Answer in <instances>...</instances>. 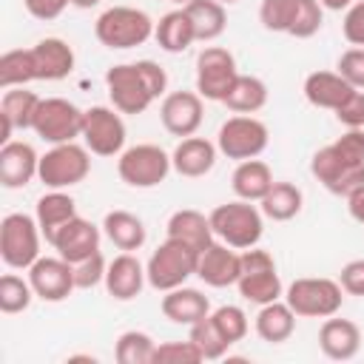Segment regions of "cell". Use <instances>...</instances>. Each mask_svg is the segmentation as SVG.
Returning a JSON list of instances; mask_svg holds the SVG:
<instances>
[{"instance_id": "cell-37", "label": "cell", "mask_w": 364, "mask_h": 364, "mask_svg": "<svg viewBox=\"0 0 364 364\" xmlns=\"http://www.w3.org/2000/svg\"><path fill=\"white\" fill-rule=\"evenodd\" d=\"M37 80V71H34V57H31V48H11L0 57V88H17V85H26Z\"/></svg>"}, {"instance_id": "cell-21", "label": "cell", "mask_w": 364, "mask_h": 364, "mask_svg": "<svg viewBox=\"0 0 364 364\" xmlns=\"http://www.w3.org/2000/svg\"><path fill=\"white\" fill-rule=\"evenodd\" d=\"M145 282H148L145 264H142L134 253L122 250L119 256H114V259L108 262V270H105V282H102V284H105V290H108L111 299H117V301H131V299H136V296L142 293Z\"/></svg>"}, {"instance_id": "cell-7", "label": "cell", "mask_w": 364, "mask_h": 364, "mask_svg": "<svg viewBox=\"0 0 364 364\" xmlns=\"http://www.w3.org/2000/svg\"><path fill=\"white\" fill-rule=\"evenodd\" d=\"M43 230L28 213H6L0 222V259L11 270H28L40 259Z\"/></svg>"}, {"instance_id": "cell-26", "label": "cell", "mask_w": 364, "mask_h": 364, "mask_svg": "<svg viewBox=\"0 0 364 364\" xmlns=\"http://www.w3.org/2000/svg\"><path fill=\"white\" fill-rule=\"evenodd\" d=\"M165 230H168V239H176L182 245L193 247L196 253H202L205 247H210L213 239H216L213 236V228H210V216H205V213H199L193 208L173 210L171 219H168V225H165Z\"/></svg>"}, {"instance_id": "cell-18", "label": "cell", "mask_w": 364, "mask_h": 364, "mask_svg": "<svg viewBox=\"0 0 364 364\" xmlns=\"http://www.w3.org/2000/svg\"><path fill=\"white\" fill-rule=\"evenodd\" d=\"M40 171V154L23 139H9L0 145V185L9 191L26 188Z\"/></svg>"}, {"instance_id": "cell-47", "label": "cell", "mask_w": 364, "mask_h": 364, "mask_svg": "<svg viewBox=\"0 0 364 364\" xmlns=\"http://www.w3.org/2000/svg\"><path fill=\"white\" fill-rule=\"evenodd\" d=\"M338 284L347 296H364V259H353L341 267Z\"/></svg>"}, {"instance_id": "cell-29", "label": "cell", "mask_w": 364, "mask_h": 364, "mask_svg": "<svg viewBox=\"0 0 364 364\" xmlns=\"http://www.w3.org/2000/svg\"><path fill=\"white\" fill-rule=\"evenodd\" d=\"M296 318H299V316L293 313V307H290L287 301L276 299V301H267V304L259 307L253 327H256V336H259L262 341H267V344H282V341H287V338L293 336Z\"/></svg>"}, {"instance_id": "cell-15", "label": "cell", "mask_w": 364, "mask_h": 364, "mask_svg": "<svg viewBox=\"0 0 364 364\" xmlns=\"http://www.w3.org/2000/svg\"><path fill=\"white\" fill-rule=\"evenodd\" d=\"M239 77L236 57L222 46H205L196 57V91L202 100L222 102Z\"/></svg>"}, {"instance_id": "cell-49", "label": "cell", "mask_w": 364, "mask_h": 364, "mask_svg": "<svg viewBox=\"0 0 364 364\" xmlns=\"http://www.w3.org/2000/svg\"><path fill=\"white\" fill-rule=\"evenodd\" d=\"M347 210L358 225H364V185L347 196Z\"/></svg>"}, {"instance_id": "cell-10", "label": "cell", "mask_w": 364, "mask_h": 364, "mask_svg": "<svg viewBox=\"0 0 364 364\" xmlns=\"http://www.w3.org/2000/svg\"><path fill=\"white\" fill-rule=\"evenodd\" d=\"M173 171L171 154L154 142L131 145L117 159V173L128 188H156Z\"/></svg>"}, {"instance_id": "cell-39", "label": "cell", "mask_w": 364, "mask_h": 364, "mask_svg": "<svg viewBox=\"0 0 364 364\" xmlns=\"http://www.w3.org/2000/svg\"><path fill=\"white\" fill-rule=\"evenodd\" d=\"M31 299H34V287L28 279H23L17 273L0 276V313H6V316L23 313V310H28Z\"/></svg>"}, {"instance_id": "cell-8", "label": "cell", "mask_w": 364, "mask_h": 364, "mask_svg": "<svg viewBox=\"0 0 364 364\" xmlns=\"http://www.w3.org/2000/svg\"><path fill=\"white\" fill-rule=\"evenodd\" d=\"M196 262H199V253L193 247H188L176 239H165L145 262L148 284L159 293L182 287L191 276H196Z\"/></svg>"}, {"instance_id": "cell-17", "label": "cell", "mask_w": 364, "mask_h": 364, "mask_svg": "<svg viewBox=\"0 0 364 364\" xmlns=\"http://www.w3.org/2000/svg\"><path fill=\"white\" fill-rule=\"evenodd\" d=\"M159 119H162V128L179 139L185 136H193L205 119V105H202V97L199 91H171L162 97V105H159Z\"/></svg>"}, {"instance_id": "cell-38", "label": "cell", "mask_w": 364, "mask_h": 364, "mask_svg": "<svg viewBox=\"0 0 364 364\" xmlns=\"http://www.w3.org/2000/svg\"><path fill=\"white\" fill-rule=\"evenodd\" d=\"M154 350H156V341L148 333H142V330H125L117 338L114 358L119 364H151L154 361Z\"/></svg>"}, {"instance_id": "cell-32", "label": "cell", "mask_w": 364, "mask_h": 364, "mask_svg": "<svg viewBox=\"0 0 364 364\" xmlns=\"http://www.w3.org/2000/svg\"><path fill=\"white\" fill-rule=\"evenodd\" d=\"M273 171L267 162L262 159H245L233 168V176H230V188L236 193V199H247V202H259L270 185H273Z\"/></svg>"}, {"instance_id": "cell-25", "label": "cell", "mask_w": 364, "mask_h": 364, "mask_svg": "<svg viewBox=\"0 0 364 364\" xmlns=\"http://www.w3.org/2000/svg\"><path fill=\"white\" fill-rule=\"evenodd\" d=\"M37 80H65L74 71V48L60 37H46L31 46Z\"/></svg>"}, {"instance_id": "cell-33", "label": "cell", "mask_w": 364, "mask_h": 364, "mask_svg": "<svg viewBox=\"0 0 364 364\" xmlns=\"http://www.w3.org/2000/svg\"><path fill=\"white\" fill-rule=\"evenodd\" d=\"M154 37H156L159 48L168 54H182L191 43H196V31H193V23H191L185 6L162 14L156 28H154Z\"/></svg>"}, {"instance_id": "cell-35", "label": "cell", "mask_w": 364, "mask_h": 364, "mask_svg": "<svg viewBox=\"0 0 364 364\" xmlns=\"http://www.w3.org/2000/svg\"><path fill=\"white\" fill-rule=\"evenodd\" d=\"M222 102L233 114H256L267 105V85L253 74H239Z\"/></svg>"}, {"instance_id": "cell-16", "label": "cell", "mask_w": 364, "mask_h": 364, "mask_svg": "<svg viewBox=\"0 0 364 364\" xmlns=\"http://www.w3.org/2000/svg\"><path fill=\"white\" fill-rule=\"evenodd\" d=\"M28 282L34 287V296L43 301H65L77 284H74V264L57 256H40L28 267Z\"/></svg>"}, {"instance_id": "cell-28", "label": "cell", "mask_w": 364, "mask_h": 364, "mask_svg": "<svg viewBox=\"0 0 364 364\" xmlns=\"http://www.w3.org/2000/svg\"><path fill=\"white\" fill-rule=\"evenodd\" d=\"M304 100L316 108L324 111H336L355 88L338 74V71H313L304 77Z\"/></svg>"}, {"instance_id": "cell-20", "label": "cell", "mask_w": 364, "mask_h": 364, "mask_svg": "<svg viewBox=\"0 0 364 364\" xmlns=\"http://www.w3.org/2000/svg\"><path fill=\"white\" fill-rule=\"evenodd\" d=\"M51 247H54L65 262L77 264V262H82V259H88L91 253L100 250V228L77 213L74 219H68V222L57 230V236L51 239Z\"/></svg>"}, {"instance_id": "cell-50", "label": "cell", "mask_w": 364, "mask_h": 364, "mask_svg": "<svg viewBox=\"0 0 364 364\" xmlns=\"http://www.w3.org/2000/svg\"><path fill=\"white\" fill-rule=\"evenodd\" d=\"M318 3H321L324 9H330V11H341V9L347 11V9H350L355 0H318Z\"/></svg>"}, {"instance_id": "cell-53", "label": "cell", "mask_w": 364, "mask_h": 364, "mask_svg": "<svg viewBox=\"0 0 364 364\" xmlns=\"http://www.w3.org/2000/svg\"><path fill=\"white\" fill-rule=\"evenodd\" d=\"M222 6H233V3H239V0H219Z\"/></svg>"}, {"instance_id": "cell-4", "label": "cell", "mask_w": 364, "mask_h": 364, "mask_svg": "<svg viewBox=\"0 0 364 364\" xmlns=\"http://www.w3.org/2000/svg\"><path fill=\"white\" fill-rule=\"evenodd\" d=\"M154 28L156 23L151 20V14L134 6H111L94 23L97 40L114 51H125L148 43L154 37Z\"/></svg>"}, {"instance_id": "cell-48", "label": "cell", "mask_w": 364, "mask_h": 364, "mask_svg": "<svg viewBox=\"0 0 364 364\" xmlns=\"http://www.w3.org/2000/svg\"><path fill=\"white\" fill-rule=\"evenodd\" d=\"M23 6L34 20L48 23V20H57L65 11V6H71V0H23Z\"/></svg>"}, {"instance_id": "cell-44", "label": "cell", "mask_w": 364, "mask_h": 364, "mask_svg": "<svg viewBox=\"0 0 364 364\" xmlns=\"http://www.w3.org/2000/svg\"><path fill=\"white\" fill-rule=\"evenodd\" d=\"M336 71H338V74H341L353 88L364 91V48H361V46L347 48V51L338 57Z\"/></svg>"}, {"instance_id": "cell-42", "label": "cell", "mask_w": 364, "mask_h": 364, "mask_svg": "<svg viewBox=\"0 0 364 364\" xmlns=\"http://www.w3.org/2000/svg\"><path fill=\"white\" fill-rule=\"evenodd\" d=\"M205 361L199 347L188 338V341H162L154 350V361L151 364H196Z\"/></svg>"}, {"instance_id": "cell-13", "label": "cell", "mask_w": 364, "mask_h": 364, "mask_svg": "<svg viewBox=\"0 0 364 364\" xmlns=\"http://www.w3.org/2000/svg\"><path fill=\"white\" fill-rule=\"evenodd\" d=\"M82 145L97 156H119L125 151V122L122 114L111 105H91L82 117Z\"/></svg>"}, {"instance_id": "cell-40", "label": "cell", "mask_w": 364, "mask_h": 364, "mask_svg": "<svg viewBox=\"0 0 364 364\" xmlns=\"http://www.w3.org/2000/svg\"><path fill=\"white\" fill-rule=\"evenodd\" d=\"M188 338L199 347V353H202V358H205V361H216V358H222V355L233 347V344L219 333V327L213 324V318H210V316H205V318H199L196 324H191Z\"/></svg>"}, {"instance_id": "cell-46", "label": "cell", "mask_w": 364, "mask_h": 364, "mask_svg": "<svg viewBox=\"0 0 364 364\" xmlns=\"http://www.w3.org/2000/svg\"><path fill=\"white\" fill-rule=\"evenodd\" d=\"M341 34L350 46H361L364 48V0H355L341 20Z\"/></svg>"}, {"instance_id": "cell-24", "label": "cell", "mask_w": 364, "mask_h": 364, "mask_svg": "<svg viewBox=\"0 0 364 364\" xmlns=\"http://www.w3.org/2000/svg\"><path fill=\"white\" fill-rule=\"evenodd\" d=\"M40 100H43V97H37L34 91H28L26 85L6 88V91H3V100H0L3 136H0V142H9L14 131H26V128H31Z\"/></svg>"}, {"instance_id": "cell-22", "label": "cell", "mask_w": 364, "mask_h": 364, "mask_svg": "<svg viewBox=\"0 0 364 364\" xmlns=\"http://www.w3.org/2000/svg\"><path fill=\"white\" fill-rule=\"evenodd\" d=\"M318 347L333 361H350L361 350V330L350 318L327 316L318 327Z\"/></svg>"}, {"instance_id": "cell-41", "label": "cell", "mask_w": 364, "mask_h": 364, "mask_svg": "<svg viewBox=\"0 0 364 364\" xmlns=\"http://www.w3.org/2000/svg\"><path fill=\"white\" fill-rule=\"evenodd\" d=\"M210 318H213V324L219 327V333L230 344H236V341H242L247 336V327H250L247 324V313L242 307H236V304H222V307L210 310Z\"/></svg>"}, {"instance_id": "cell-36", "label": "cell", "mask_w": 364, "mask_h": 364, "mask_svg": "<svg viewBox=\"0 0 364 364\" xmlns=\"http://www.w3.org/2000/svg\"><path fill=\"white\" fill-rule=\"evenodd\" d=\"M185 11L193 23V31H196L199 43H210V40L222 37L225 28H228V11L219 0H191L185 6Z\"/></svg>"}, {"instance_id": "cell-27", "label": "cell", "mask_w": 364, "mask_h": 364, "mask_svg": "<svg viewBox=\"0 0 364 364\" xmlns=\"http://www.w3.org/2000/svg\"><path fill=\"white\" fill-rule=\"evenodd\" d=\"M159 310H162V316H165L168 321L191 327V324H196L199 318L210 316V301H208V296H205L202 290L182 284V287H173V290H168V293L162 296Z\"/></svg>"}, {"instance_id": "cell-23", "label": "cell", "mask_w": 364, "mask_h": 364, "mask_svg": "<svg viewBox=\"0 0 364 364\" xmlns=\"http://www.w3.org/2000/svg\"><path fill=\"white\" fill-rule=\"evenodd\" d=\"M216 154H219L216 142H210V139L193 134V136L179 139V145H176L173 154H171V165H173V171H176L179 176H185V179H199V176H205V173L213 171Z\"/></svg>"}, {"instance_id": "cell-43", "label": "cell", "mask_w": 364, "mask_h": 364, "mask_svg": "<svg viewBox=\"0 0 364 364\" xmlns=\"http://www.w3.org/2000/svg\"><path fill=\"white\" fill-rule=\"evenodd\" d=\"M105 270H108V262H105V256L100 250L91 253L88 259L77 262L74 264V284H77V290H91L100 282H105Z\"/></svg>"}, {"instance_id": "cell-14", "label": "cell", "mask_w": 364, "mask_h": 364, "mask_svg": "<svg viewBox=\"0 0 364 364\" xmlns=\"http://www.w3.org/2000/svg\"><path fill=\"white\" fill-rule=\"evenodd\" d=\"M310 173L333 193V196H350L364 185V162H350L333 142L318 148L310 159Z\"/></svg>"}, {"instance_id": "cell-54", "label": "cell", "mask_w": 364, "mask_h": 364, "mask_svg": "<svg viewBox=\"0 0 364 364\" xmlns=\"http://www.w3.org/2000/svg\"><path fill=\"white\" fill-rule=\"evenodd\" d=\"M355 131H358V134H361V136H364V125H361V128H355Z\"/></svg>"}, {"instance_id": "cell-9", "label": "cell", "mask_w": 364, "mask_h": 364, "mask_svg": "<svg viewBox=\"0 0 364 364\" xmlns=\"http://www.w3.org/2000/svg\"><path fill=\"white\" fill-rule=\"evenodd\" d=\"M236 290L245 301L250 304H267L284 296L279 270H276V259L262 250V247H247L242 253V273L236 282Z\"/></svg>"}, {"instance_id": "cell-5", "label": "cell", "mask_w": 364, "mask_h": 364, "mask_svg": "<svg viewBox=\"0 0 364 364\" xmlns=\"http://www.w3.org/2000/svg\"><path fill=\"white\" fill-rule=\"evenodd\" d=\"M284 301L293 307L299 318H327L341 310L344 290L338 279L327 276H301L287 284Z\"/></svg>"}, {"instance_id": "cell-11", "label": "cell", "mask_w": 364, "mask_h": 364, "mask_svg": "<svg viewBox=\"0 0 364 364\" xmlns=\"http://www.w3.org/2000/svg\"><path fill=\"white\" fill-rule=\"evenodd\" d=\"M270 142V131L267 125L253 117V114H233L219 125L216 134V148L222 156L245 162V159H256Z\"/></svg>"}, {"instance_id": "cell-45", "label": "cell", "mask_w": 364, "mask_h": 364, "mask_svg": "<svg viewBox=\"0 0 364 364\" xmlns=\"http://www.w3.org/2000/svg\"><path fill=\"white\" fill-rule=\"evenodd\" d=\"M333 114H336V119H338L347 131L361 128V125H364V91L355 88V91H353V94H350Z\"/></svg>"}, {"instance_id": "cell-1", "label": "cell", "mask_w": 364, "mask_h": 364, "mask_svg": "<svg viewBox=\"0 0 364 364\" xmlns=\"http://www.w3.org/2000/svg\"><path fill=\"white\" fill-rule=\"evenodd\" d=\"M105 88H108L111 105L119 114H142L154 100L165 97L168 74L154 60L119 63L105 71Z\"/></svg>"}, {"instance_id": "cell-19", "label": "cell", "mask_w": 364, "mask_h": 364, "mask_svg": "<svg viewBox=\"0 0 364 364\" xmlns=\"http://www.w3.org/2000/svg\"><path fill=\"white\" fill-rule=\"evenodd\" d=\"M239 273H242V253H236V247L225 242H213L199 253L196 276L208 287H230L239 282Z\"/></svg>"}, {"instance_id": "cell-51", "label": "cell", "mask_w": 364, "mask_h": 364, "mask_svg": "<svg viewBox=\"0 0 364 364\" xmlns=\"http://www.w3.org/2000/svg\"><path fill=\"white\" fill-rule=\"evenodd\" d=\"M102 0H71V6H77V9H94V6H100Z\"/></svg>"}, {"instance_id": "cell-31", "label": "cell", "mask_w": 364, "mask_h": 364, "mask_svg": "<svg viewBox=\"0 0 364 364\" xmlns=\"http://www.w3.org/2000/svg\"><path fill=\"white\" fill-rule=\"evenodd\" d=\"M102 233L108 236V242L117 247V250H139L148 239V230L142 225V219L131 210H108L105 219H102Z\"/></svg>"}, {"instance_id": "cell-3", "label": "cell", "mask_w": 364, "mask_h": 364, "mask_svg": "<svg viewBox=\"0 0 364 364\" xmlns=\"http://www.w3.org/2000/svg\"><path fill=\"white\" fill-rule=\"evenodd\" d=\"M259 23L267 31L307 40L321 31L324 6L318 0H262Z\"/></svg>"}, {"instance_id": "cell-6", "label": "cell", "mask_w": 364, "mask_h": 364, "mask_svg": "<svg viewBox=\"0 0 364 364\" xmlns=\"http://www.w3.org/2000/svg\"><path fill=\"white\" fill-rule=\"evenodd\" d=\"M88 173H91V151L74 139V142L51 145L40 156L37 179L48 191H65V188L80 185Z\"/></svg>"}, {"instance_id": "cell-52", "label": "cell", "mask_w": 364, "mask_h": 364, "mask_svg": "<svg viewBox=\"0 0 364 364\" xmlns=\"http://www.w3.org/2000/svg\"><path fill=\"white\" fill-rule=\"evenodd\" d=\"M171 3H173V6H188L191 0H171Z\"/></svg>"}, {"instance_id": "cell-2", "label": "cell", "mask_w": 364, "mask_h": 364, "mask_svg": "<svg viewBox=\"0 0 364 364\" xmlns=\"http://www.w3.org/2000/svg\"><path fill=\"white\" fill-rule=\"evenodd\" d=\"M208 216H210L213 236L236 250L256 247L264 233V213H262V208L250 205L247 199H233V202L216 205Z\"/></svg>"}, {"instance_id": "cell-12", "label": "cell", "mask_w": 364, "mask_h": 364, "mask_svg": "<svg viewBox=\"0 0 364 364\" xmlns=\"http://www.w3.org/2000/svg\"><path fill=\"white\" fill-rule=\"evenodd\" d=\"M82 117H85V111L77 108L71 100H65V97H46L37 105L31 131L43 142H48V145L74 142L82 134Z\"/></svg>"}, {"instance_id": "cell-30", "label": "cell", "mask_w": 364, "mask_h": 364, "mask_svg": "<svg viewBox=\"0 0 364 364\" xmlns=\"http://www.w3.org/2000/svg\"><path fill=\"white\" fill-rule=\"evenodd\" d=\"M77 216V202L65 193V191H48L37 199V208H34V219L43 230V239L51 245V239L57 236V230Z\"/></svg>"}, {"instance_id": "cell-34", "label": "cell", "mask_w": 364, "mask_h": 364, "mask_svg": "<svg viewBox=\"0 0 364 364\" xmlns=\"http://www.w3.org/2000/svg\"><path fill=\"white\" fill-rule=\"evenodd\" d=\"M301 205H304V193L293 182H273L270 191L259 199L262 213L273 222H290L293 216L301 213Z\"/></svg>"}]
</instances>
